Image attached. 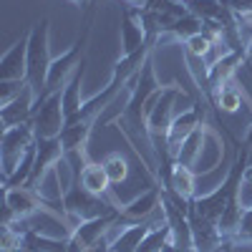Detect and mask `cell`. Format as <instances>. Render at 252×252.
<instances>
[{"instance_id": "484cf974", "label": "cell", "mask_w": 252, "mask_h": 252, "mask_svg": "<svg viewBox=\"0 0 252 252\" xmlns=\"http://www.w3.org/2000/svg\"><path fill=\"white\" fill-rule=\"evenodd\" d=\"M245 144H247V149L252 152V119H250V126H247V134H245Z\"/></svg>"}, {"instance_id": "9c48e42d", "label": "cell", "mask_w": 252, "mask_h": 252, "mask_svg": "<svg viewBox=\"0 0 252 252\" xmlns=\"http://www.w3.org/2000/svg\"><path fill=\"white\" fill-rule=\"evenodd\" d=\"M224 159V141L222 136L212 129V126H207V131H204V144H202V149H199V157L194 161V174L202 177V174H209V172H215L217 166L222 164Z\"/></svg>"}, {"instance_id": "8992f818", "label": "cell", "mask_w": 252, "mask_h": 252, "mask_svg": "<svg viewBox=\"0 0 252 252\" xmlns=\"http://www.w3.org/2000/svg\"><path fill=\"white\" fill-rule=\"evenodd\" d=\"M121 56H134L139 53L144 46H149L152 43V38L149 33H146L144 23H141V13L136 5H126L121 10ZM157 43V40H154Z\"/></svg>"}, {"instance_id": "4fadbf2b", "label": "cell", "mask_w": 252, "mask_h": 252, "mask_svg": "<svg viewBox=\"0 0 252 252\" xmlns=\"http://www.w3.org/2000/svg\"><path fill=\"white\" fill-rule=\"evenodd\" d=\"M242 58H245L242 53H229L222 61H217V63L209 66V73H207V96H215L222 86H227V83L235 78V71H237Z\"/></svg>"}, {"instance_id": "7c38bea8", "label": "cell", "mask_w": 252, "mask_h": 252, "mask_svg": "<svg viewBox=\"0 0 252 252\" xmlns=\"http://www.w3.org/2000/svg\"><path fill=\"white\" fill-rule=\"evenodd\" d=\"M161 189H166V192H172V194H177L187 202H192L197 197V174H194V169L182 166V164H172L169 177H166Z\"/></svg>"}, {"instance_id": "52a82bcc", "label": "cell", "mask_w": 252, "mask_h": 252, "mask_svg": "<svg viewBox=\"0 0 252 252\" xmlns=\"http://www.w3.org/2000/svg\"><path fill=\"white\" fill-rule=\"evenodd\" d=\"M204 124V109H202V103L197 101L192 109H184L179 111L174 119H172V126H169V134H166V152H169V159L174 161L177 152H179V146L182 141L192 134L194 129H199V126Z\"/></svg>"}, {"instance_id": "277c9868", "label": "cell", "mask_w": 252, "mask_h": 252, "mask_svg": "<svg viewBox=\"0 0 252 252\" xmlns=\"http://www.w3.org/2000/svg\"><path fill=\"white\" fill-rule=\"evenodd\" d=\"M89 35H91V26H86L83 35L76 40V43H73L66 53H61L58 58L51 61L48 78H46V89H43V96H40V101H43L46 96H51V94L63 91V86H66V83L71 81V76L76 73V68L81 66V61H83V51H86Z\"/></svg>"}, {"instance_id": "f1b7e54d", "label": "cell", "mask_w": 252, "mask_h": 252, "mask_svg": "<svg viewBox=\"0 0 252 252\" xmlns=\"http://www.w3.org/2000/svg\"><path fill=\"white\" fill-rule=\"evenodd\" d=\"M124 3H126V5H136V3H139V0H124Z\"/></svg>"}, {"instance_id": "ac0fdd59", "label": "cell", "mask_w": 252, "mask_h": 252, "mask_svg": "<svg viewBox=\"0 0 252 252\" xmlns=\"http://www.w3.org/2000/svg\"><path fill=\"white\" fill-rule=\"evenodd\" d=\"M204 131H207V124H202L199 129H194L192 134H189L182 141V146H179V152H177V157H174L172 164H182V166H189V169H192L197 157H199L202 144H204Z\"/></svg>"}, {"instance_id": "3957f363", "label": "cell", "mask_w": 252, "mask_h": 252, "mask_svg": "<svg viewBox=\"0 0 252 252\" xmlns=\"http://www.w3.org/2000/svg\"><path fill=\"white\" fill-rule=\"evenodd\" d=\"M35 146V129L33 124H20L3 129L0 136V164H3V182L15 172V166L23 161V157Z\"/></svg>"}, {"instance_id": "7402d4cb", "label": "cell", "mask_w": 252, "mask_h": 252, "mask_svg": "<svg viewBox=\"0 0 252 252\" xmlns=\"http://www.w3.org/2000/svg\"><path fill=\"white\" fill-rule=\"evenodd\" d=\"M101 164H103V169H106V174H109V182H111V184H121L126 177H129V161H126V157H124V154H119V152L109 154Z\"/></svg>"}, {"instance_id": "2e32d148", "label": "cell", "mask_w": 252, "mask_h": 252, "mask_svg": "<svg viewBox=\"0 0 252 252\" xmlns=\"http://www.w3.org/2000/svg\"><path fill=\"white\" fill-rule=\"evenodd\" d=\"M184 5L189 13L204 20V23H209V20L222 23V20L229 18V8L224 5V0H184Z\"/></svg>"}, {"instance_id": "d4e9b609", "label": "cell", "mask_w": 252, "mask_h": 252, "mask_svg": "<svg viewBox=\"0 0 252 252\" xmlns=\"http://www.w3.org/2000/svg\"><path fill=\"white\" fill-rule=\"evenodd\" d=\"M28 86V81H0V109L8 106L10 101H15L23 89Z\"/></svg>"}, {"instance_id": "603a6c76", "label": "cell", "mask_w": 252, "mask_h": 252, "mask_svg": "<svg viewBox=\"0 0 252 252\" xmlns=\"http://www.w3.org/2000/svg\"><path fill=\"white\" fill-rule=\"evenodd\" d=\"M237 202L245 212L252 209V152H250V159L242 169V179H240V187H237Z\"/></svg>"}, {"instance_id": "4dcf8cb0", "label": "cell", "mask_w": 252, "mask_h": 252, "mask_svg": "<svg viewBox=\"0 0 252 252\" xmlns=\"http://www.w3.org/2000/svg\"><path fill=\"white\" fill-rule=\"evenodd\" d=\"M109 252H114V250H109Z\"/></svg>"}, {"instance_id": "e0dca14e", "label": "cell", "mask_w": 252, "mask_h": 252, "mask_svg": "<svg viewBox=\"0 0 252 252\" xmlns=\"http://www.w3.org/2000/svg\"><path fill=\"white\" fill-rule=\"evenodd\" d=\"M94 126L89 124H66V129L61 131V144H63V152L73 154V152H86L89 139H91Z\"/></svg>"}, {"instance_id": "4316f807", "label": "cell", "mask_w": 252, "mask_h": 252, "mask_svg": "<svg viewBox=\"0 0 252 252\" xmlns=\"http://www.w3.org/2000/svg\"><path fill=\"white\" fill-rule=\"evenodd\" d=\"M245 58L252 61V31H250V38H247V51H245Z\"/></svg>"}, {"instance_id": "44dd1931", "label": "cell", "mask_w": 252, "mask_h": 252, "mask_svg": "<svg viewBox=\"0 0 252 252\" xmlns=\"http://www.w3.org/2000/svg\"><path fill=\"white\" fill-rule=\"evenodd\" d=\"M169 237H172L169 224L161 222V224L152 227L149 232H146V237L141 240V245L136 247V252H161V247L169 242Z\"/></svg>"}, {"instance_id": "5b68a950", "label": "cell", "mask_w": 252, "mask_h": 252, "mask_svg": "<svg viewBox=\"0 0 252 252\" xmlns=\"http://www.w3.org/2000/svg\"><path fill=\"white\" fill-rule=\"evenodd\" d=\"M31 124L35 129V139H56V136H61V131L66 129V111H63L61 91L46 96L38 103Z\"/></svg>"}, {"instance_id": "d6986e66", "label": "cell", "mask_w": 252, "mask_h": 252, "mask_svg": "<svg viewBox=\"0 0 252 252\" xmlns=\"http://www.w3.org/2000/svg\"><path fill=\"white\" fill-rule=\"evenodd\" d=\"M212 98H215V106L224 114H237L245 106V96H242V91L235 81H229L227 86H222Z\"/></svg>"}, {"instance_id": "f546056e", "label": "cell", "mask_w": 252, "mask_h": 252, "mask_svg": "<svg viewBox=\"0 0 252 252\" xmlns=\"http://www.w3.org/2000/svg\"><path fill=\"white\" fill-rule=\"evenodd\" d=\"M0 252H23V250H0Z\"/></svg>"}, {"instance_id": "5bb4252c", "label": "cell", "mask_w": 252, "mask_h": 252, "mask_svg": "<svg viewBox=\"0 0 252 252\" xmlns=\"http://www.w3.org/2000/svg\"><path fill=\"white\" fill-rule=\"evenodd\" d=\"M78 184L83 189H89L94 194H101V197H109L111 194V182H109V174L103 169V164H96V161H89L83 166V172L78 174Z\"/></svg>"}, {"instance_id": "6da1fadb", "label": "cell", "mask_w": 252, "mask_h": 252, "mask_svg": "<svg viewBox=\"0 0 252 252\" xmlns=\"http://www.w3.org/2000/svg\"><path fill=\"white\" fill-rule=\"evenodd\" d=\"M48 26H51V20L40 18L28 31V76H26V81H28V86L33 89L38 103H40V96H43L48 68H51V61H53L51 58V43H48V33H51Z\"/></svg>"}, {"instance_id": "1f68e13d", "label": "cell", "mask_w": 252, "mask_h": 252, "mask_svg": "<svg viewBox=\"0 0 252 252\" xmlns=\"http://www.w3.org/2000/svg\"><path fill=\"white\" fill-rule=\"evenodd\" d=\"M182 3H184V0H182Z\"/></svg>"}, {"instance_id": "7a4b0ae2", "label": "cell", "mask_w": 252, "mask_h": 252, "mask_svg": "<svg viewBox=\"0 0 252 252\" xmlns=\"http://www.w3.org/2000/svg\"><path fill=\"white\" fill-rule=\"evenodd\" d=\"M63 212H66V217H68V222L73 227H78L81 222H86V220H96V217H106L111 212H119V207L109 197L94 194V192L83 189L76 182L66 192V197H63Z\"/></svg>"}, {"instance_id": "8fae6325", "label": "cell", "mask_w": 252, "mask_h": 252, "mask_svg": "<svg viewBox=\"0 0 252 252\" xmlns=\"http://www.w3.org/2000/svg\"><path fill=\"white\" fill-rule=\"evenodd\" d=\"M5 207L18 220H26V217L40 212V209L48 207V204L40 199L31 187H5Z\"/></svg>"}, {"instance_id": "ba28073f", "label": "cell", "mask_w": 252, "mask_h": 252, "mask_svg": "<svg viewBox=\"0 0 252 252\" xmlns=\"http://www.w3.org/2000/svg\"><path fill=\"white\" fill-rule=\"evenodd\" d=\"M28 76V35L15 43L0 58V81H26Z\"/></svg>"}, {"instance_id": "83f0119b", "label": "cell", "mask_w": 252, "mask_h": 252, "mask_svg": "<svg viewBox=\"0 0 252 252\" xmlns=\"http://www.w3.org/2000/svg\"><path fill=\"white\" fill-rule=\"evenodd\" d=\"M71 3H73V5H78V8H86V5L91 3V0H71Z\"/></svg>"}, {"instance_id": "30bf717a", "label": "cell", "mask_w": 252, "mask_h": 252, "mask_svg": "<svg viewBox=\"0 0 252 252\" xmlns=\"http://www.w3.org/2000/svg\"><path fill=\"white\" fill-rule=\"evenodd\" d=\"M35 94L31 86L23 89V94H20L15 101H10L8 106L0 109V121H3V129H10V126H20V124H28L33 121V114H35Z\"/></svg>"}, {"instance_id": "9a60e30c", "label": "cell", "mask_w": 252, "mask_h": 252, "mask_svg": "<svg viewBox=\"0 0 252 252\" xmlns=\"http://www.w3.org/2000/svg\"><path fill=\"white\" fill-rule=\"evenodd\" d=\"M83 66L86 63L81 61V66L76 68V73L71 76V81L63 86V91H61V96H63V111H66V121H71L78 111H81V106H83V98L81 96V86H83Z\"/></svg>"}, {"instance_id": "cb8c5ba5", "label": "cell", "mask_w": 252, "mask_h": 252, "mask_svg": "<svg viewBox=\"0 0 252 252\" xmlns=\"http://www.w3.org/2000/svg\"><path fill=\"white\" fill-rule=\"evenodd\" d=\"M212 43H215V40L202 31V33H197V35H192V38L184 40V53L197 56V58H207L209 51H212Z\"/></svg>"}, {"instance_id": "ffe728a7", "label": "cell", "mask_w": 252, "mask_h": 252, "mask_svg": "<svg viewBox=\"0 0 252 252\" xmlns=\"http://www.w3.org/2000/svg\"><path fill=\"white\" fill-rule=\"evenodd\" d=\"M20 250H33V252H68V240H56L38 232L23 235V247Z\"/></svg>"}]
</instances>
